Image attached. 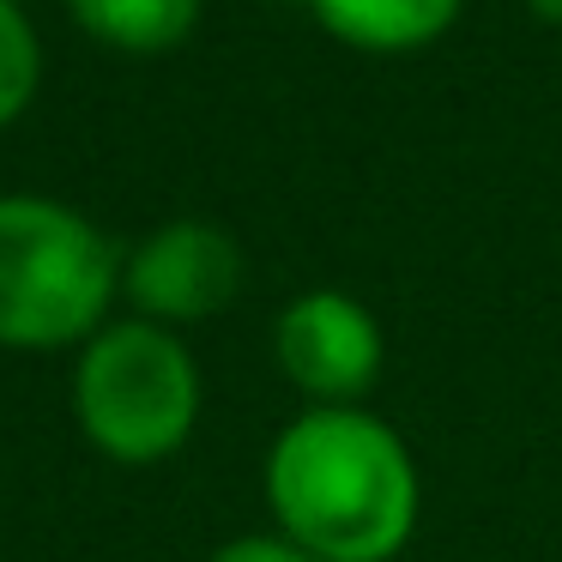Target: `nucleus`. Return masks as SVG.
<instances>
[{
	"instance_id": "f257e3e1",
	"label": "nucleus",
	"mask_w": 562,
	"mask_h": 562,
	"mask_svg": "<svg viewBox=\"0 0 562 562\" xmlns=\"http://www.w3.org/2000/svg\"><path fill=\"white\" fill-rule=\"evenodd\" d=\"M267 508L315 562H393L417 532L424 477L369 405H308L267 448Z\"/></svg>"
},
{
	"instance_id": "f03ea898",
	"label": "nucleus",
	"mask_w": 562,
	"mask_h": 562,
	"mask_svg": "<svg viewBox=\"0 0 562 562\" xmlns=\"http://www.w3.org/2000/svg\"><path fill=\"white\" fill-rule=\"evenodd\" d=\"M122 260L86 212L43 194H0V345L61 351L103 327Z\"/></svg>"
},
{
	"instance_id": "7ed1b4c3",
	"label": "nucleus",
	"mask_w": 562,
	"mask_h": 562,
	"mask_svg": "<svg viewBox=\"0 0 562 562\" xmlns=\"http://www.w3.org/2000/svg\"><path fill=\"white\" fill-rule=\"evenodd\" d=\"M200 363L158 321H103L74 363V417L115 465H158L200 424Z\"/></svg>"
},
{
	"instance_id": "20e7f679",
	"label": "nucleus",
	"mask_w": 562,
	"mask_h": 562,
	"mask_svg": "<svg viewBox=\"0 0 562 562\" xmlns=\"http://www.w3.org/2000/svg\"><path fill=\"white\" fill-rule=\"evenodd\" d=\"M279 369L308 405H363L387 363V339L351 291H303L272 327Z\"/></svg>"
},
{
	"instance_id": "39448f33",
	"label": "nucleus",
	"mask_w": 562,
	"mask_h": 562,
	"mask_svg": "<svg viewBox=\"0 0 562 562\" xmlns=\"http://www.w3.org/2000/svg\"><path fill=\"white\" fill-rule=\"evenodd\" d=\"M243 279H248V260L236 248V236L206 218L158 224L122 260V296L139 308V321H158L170 333L224 315L243 291Z\"/></svg>"
},
{
	"instance_id": "423d86ee",
	"label": "nucleus",
	"mask_w": 562,
	"mask_h": 562,
	"mask_svg": "<svg viewBox=\"0 0 562 562\" xmlns=\"http://www.w3.org/2000/svg\"><path fill=\"white\" fill-rule=\"evenodd\" d=\"M308 7L351 49L412 55V49H429L436 37H448L465 0H308Z\"/></svg>"
},
{
	"instance_id": "0eeeda50",
	"label": "nucleus",
	"mask_w": 562,
	"mask_h": 562,
	"mask_svg": "<svg viewBox=\"0 0 562 562\" xmlns=\"http://www.w3.org/2000/svg\"><path fill=\"white\" fill-rule=\"evenodd\" d=\"M98 43L127 55H164L194 31L200 0H67Z\"/></svg>"
},
{
	"instance_id": "6e6552de",
	"label": "nucleus",
	"mask_w": 562,
	"mask_h": 562,
	"mask_svg": "<svg viewBox=\"0 0 562 562\" xmlns=\"http://www.w3.org/2000/svg\"><path fill=\"white\" fill-rule=\"evenodd\" d=\"M37 74H43L37 31L13 0H0V127L25 115V103L37 98Z\"/></svg>"
},
{
	"instance_id": "1a4fd4ad",
	"label": "nucleus",
	"mask_w": 562,
	"mask_h": 562,
	"mask_svg": "<svg viewBox=\"0 0 562 562\" xmlns=\"http://www.w3.org/2000/svg\"><path fill=\"white\" fill-rule=\"evenodd\" d=\"M206 562H315V557L296 550L291 538H279V532H243V538H231V544H218Z\"/></svg>"
},
{
	"instance_id": "9d476101",
	"label": "nucleus",
	"mask_w": 562,
	"mask_h": 562,
	"mask_svg": "<svg viewBox=\"0 0 562 562\" xmlns=\"http://www.w3.org/2000/svg\"><path fill=\"white\" fill-rule=\"evenodd\" d=\"M526 7H532L544 25H562V0H526Z\"/></svg>"
}]
</instances>
